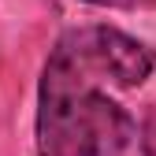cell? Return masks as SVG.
Returning a JSON list of instances; mask_svg holds the SVG:
<instances>
[{"label":"cell","instance_id":"cell-3","mask_svg":"<svg viewBox=\"0 0 156 156\" xmlns=\"http://www.w3.org/2000/svg\"><path fill=\"white\" fill-rule=\"evenodd\" d=\"M86 4H97V8H123V11H134V8H156V0H86Z\"/></svg>","mask_w":156,"mask_h":156},{"label":"cell","instance_id":"cell-2","mask_svg":"<svg viewBox=\"0 0 156 156\" xmlns=\"http://www.w3.org/2000/svg\"><path fill=\"white\" fill-rule=\"evenodd\" d=\"M138 141H141V156H156V104L145 112L141 130H138Z\"/></svg>","mask_w":156,"mask_h":156},{"label":"cell","instance_id":"cell-1","mask_svg":"<svg viewBox=\"0 0 156 156\" xmlns=\"http://www.w3.org/2000/svg\"><path fill=\"white\" fill-rule=\"evenodd\" d=\"M152 67L156 52L119 26L63 30L37 86V156H123L138 123L104 86L134 89Z\"/></svg>","mask_w":156,"mask_h":156}]
</instances>
